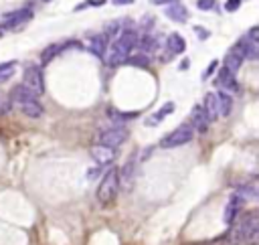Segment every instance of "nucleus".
<instances>
[{"label": "nucleus", "mask_w": 259, "mask_h": 245, "mask_svg": "<svg viewBox=\"0 0 259 245\" xmlns=\"http://www.w3.org/2000/svg\"><path fill=\"white\" fill-rule=\"evenodd\" d=\"M239 4H241V0H227L225 8H227V12H235L239 8Z\"/></svg>", "instance_id": "nucleus-29"}, {"label": "nucleus", "mask_w": 259, "mask_h": 245, "mask_svg": "<svg viewBox=\"0 0 259 245\" xmlns=\"http://www.w3.org/2000/svg\"><path fill=\"white\" fill-rule=\"evenodd\" d=\"M164 49H166L164 59H172V57L182 55V53L186 51V41H184L182 35H178V33H170L168 39H166V43H164Z\"/></svg>", "instance_id": "nucleus-11"}, {"label": "nucleus", "mask_w": 259, "mask_h": 245, "mask_svg": "<svg viewBox=\"0 0 259 245\" xmlns=\"http://www.w3.org/2000/svg\"><path fill=\"white\" fill-rule=\"evenodd\" d=\"M243 205H245V199L239 193H233L231 199L227 201V207H225V213H223L225 225H233L235 223V219L241 215V211H243Z\"/></svg>", "instance_id": "nucleus-7"}, {"label": "nucleus", "mask_w": 259, "mask_h": 245, "mask_svg": "<svg viewBox=\"0 0 259 245\" xmlns=\"http://www.w3.org/2000/svg\"><path fill=\"white\" fill-rule=\"evenodd\" d=\"M215 98H217V108H219V116H231V112H233V98H231V94H227V91H219V94H215Z\"/></svg>", "instance_id": "nucleus-18"}, {"label": "nucleus", "mask_w": 259, "mask_h": 245, "mask_svg": "<svg viewBox=\"0 0 259 245\" xmlns=\"http://www.w3.org/2000/svg\"><path fill=\"white\" fill-rule=\"evenodd\" d=\"M108 47H110V37L106 33H100V35H95L89 43V49L95 57H100V59H106V53H108Z\"/></svg>", "instance_id": "nucleus-15"}, {"label": "nucleus", "mask_w": 259, "mask_h": 245, "mask_svg": "<svg viewBox=\"0 0 259 245\" xmlns=\"http://www.w3.org/2000/svg\"><path fill=\"white\" fill-rule=\"evenodd\" d=\"M259 241V213L247 211L235 219L229 233L231 245H257Z\"/></svg>", "instance_id": "nucleus-1"}, {"label": "nucleus", "mask_w": 259, "mask_h": 245, "mask_svg": "<svg viewBox=\"0 0 259 245\" xmlns=\"http://www.w3.org/2000/svg\"><path fill=\"white\" fill-rule=\"evenodd\" d=\"M235 193H239L245 201H253L255 197H257V185L255 182H249V185H243L239 191H235Z\"/></svg>", "instance_id": "nucleus-22"}, {"label": "nucleus", "mask_w": 259, "mask_h": 245, "mask_svg": "<svg viewBox=\"0 0 259 245\" xmlns=\"http://www.w3.org/2000/svg\"><path fill=\"white\" fill-rule=\"evenodd\" d=\"M110 116H112L114 120H128V118H134L136 114H122V112H118V110H110Z\"/></svg>", "instance_id": "nucleus-28"}, {"label": "nucleus", "mask_w": 259, "mask_h": 245, "mask_svg": "<svg viewBox=\"0 0 259 245\" xmlns=\"http://www.w3.org/2000/svg\"><path fill=\"white\" fill-rule=\"evenodd\" d=\"M166 16L174 22H186L188 20V10L180 4V2H172L168 8H166Z\"/></svg>", "instance_id": "nucleus-19"}, {"label": "nucleus", "mask_w": 259, "mask_h": 245, "mask_svg": "<svg viewBox=\"0 0 259 245\" xmlns=\"http://www.w3.org/2000/svg\"><path fill=\"white\" fill-rule=\"evenodd\" d=\"M215 0H199V2H197V6L201 8V10H213L215 8Z\"/></svg>", "instance_id": "nucleus-27"}, {"label": "nucleus", "mask_w": 259, "mask_h": 245, "mask_svg": "<svg viewBox=\"0 0 259 245\" xmlns=\"http://www.w3.org/2000/svg\"><path fill=\"white\" fill-rule=\"evenodd\" d=\"M118 191H120V168H110L106 170L102 182L97 185V191H95V199L100 205H112L118 197Z\"/></svg>", "instance_id": "nucleus-3"}, {"label": "nucleus", "mask_w": 259, "mask_h": 245, "mask_svg": "<svg viewBox=\"0 0 259 245\" xmlns=\"http://www.w3.org/2000/svg\"><path fill=\"white\" fill-rule=\"evenodd\" d=\"M43 2H49V0H43Z\"/></svg>", "instance_id": "nucleus-33"}, {"label": "nucleus", "mask_w": 259, "mask_h": 245, "mask_svg": "<svg viewBox=\"0 0 259 245\" xmlns=\"http://www.w3.org/2000/svg\"><path fill=\"white\" fill-rule=\"evenodd\" d=\"M18 108H20V112H22L26 118H32V120H37V118H41V116L45 114L43 104H41L39 98H35V96L28 98V100H24V102H20Z\"/></svg>", "instance_id": "nucleus-13"}, {"label": "nucleus", "mask_w": 259, "mask_h": 245, "mask_svg": "<svg viewBox=\"0 0 259 245\" xmlns=\"http://www.w3.org/2000/svg\"><path fill=\"white\" fill-rule=\"evenodd\" d=\"M203 108H205V112H207V116H209L211 122L219 118V108H217V98H215V94H207Z\"/></svg>", "instance_id": "nucleus-20"}, {"label": "nucleus", "mask_w": 259, "mask_h": 245, "mask_svg": "<svg viewBox=\"0 0 259 245\" xmlns=\"http://www.w3.org/2000/svg\"><path fill=\"white\" fill-rule=\"evenodd\" d=\"M12 110V100L8 94H0V116H6Z\"/></svg>", "instance_id": "nucleus-26"}, {"label": "nucleus", "mask_w": 259, "mask_h": 245, "mask_svg": "<svg viewBox=\"0 0 259 245\" xmlns=\"http://www.w3.org/2000/svg\"><path fill=\"white\" fill-rule=\"evenodd\" d=\"M138 45V33L134 28H126L124 33L108 47V53H106V61L110 67H118L122 63H126V59L130 57Z\"/></svg>", "instance_id": "nucleus-2"}, {"label": "nucleus", "mask_w": 259, "mask_h": 245, "mask_svg": "<svg viewBox=\"0 0 259 245\" xmlns=\"http://www.w3.org/2000/svg\"><path fill=\"white\" fill-rule=\"evenodd\" d=\"M126 61L130 65H136V67H148L150 65V57L148 55H134V57H128Z\"/></svg>", "instance_id": "nucleus-25"}, {"label": "nucleus", "mask_w": 259, "mask_h": 245, "mask_svg": "<svg viewBox=\"0 0 259 245\" xmlns=\"http://www.w3.org/2000/svg\"><path fill=\"white\" fill-rule=\"evenodd\" d=\"M217 83L221 85V89H223V91H227V94H231V91H239V85H237L235 73L227 71L225 67L219 71V75H217Z\"/></svg>", "instance_id": "nucleus-16"}, {"label": "nucleus", "mask_w": 259, "mask_h": 245, "mask_svg": "<svg viewBox=\"0 0 259 245\" xmlns=\"http://www.w3.org/2000/svg\"><path fill=\"white\" fill-rule=\"evenodd\" d=\"M112 2H114L116 6H124V4H132L134 0H112Z\"/></svg>", "instance_id": "nucleus-31"}, {"label": "nucleus", "mask_w": 259, "mask_h": 245, "mask_svg": "<svg viewBox=\"0 0 259 245\" xmlns=\"http://www.w3.org/2000/svg\"><path fill=\"white\" fill-rule=\"evenodd\" d=\"M166 2H178V0H152V4H166Z\"/></svg>", "instance_id": "nucleus-32"}, {"label": "nucleus", "mask_w": 259, "mask_h": 245, "mask_svg": "<svg viewBox=\"0 0 259 245\" xmlns=\"http://www.w3.org/2000/svg\"><path fill=\"white\" fill-rule=\"evenodd\" d=\"M14 67H16V61H4V63H0V81H6L8 77H12Z\"/></svg>", "instance_id": "nucleus-23"}, {"label": "nucleus", "mask_w": 259, "mask_h": 245, "mask_svg": "<svg viewBox=\"0 0 259 245\" xmlns=\"http://www.w3.org/2000/svg\"><path fill=\"white\" fill-rule=\"evenodd\" d=\"M32 18V10L30 8H22V10H14V12H8V14H4L2 18H0V24H2L4 28H16V26H20V24H24V22H28Z\"/></svg>", "instance_id": "nucleus-9"}, {"label": "nucleus", "mask_w": 259, "mask_h": 245, "mask_svg": "<svg viewBox=\"0 0 259 245\" xmlns=\"http://www.w3.org/2000/svg\"><path fill=\"white\" fill-rule=\"evenodd\" d=\"M192 138H194L192 126H190V124H180V126H178L176 130H172L166 138H162L160 146L166 148V150H170V148H178V146H184V144L192 142Z\"/></svg>", "instance_id": "nucleus-6"}, {"label": "nucleus", "mask_w": 259, "mask_h": 245, "mask_svg": "<svg viewBox=\"0 0 259 245\" xmlns=\"http://www.w3.org/2000/svg\"><path fill=\"white\" fill-rule=\"evenodd\" d=\"M136 47H140V49L144 51V55H146V53H150V51H154V49L158 47V41H156L152 35H146L142 41H138V45H136Z\"/></svg>", "instance_id": "nucleus-24"}, {"label": "nucleus", "mask_w": 259, "mask_h": 245, "mask_svg": "<svg viewBox=\"0 0 259 245\" xmlns=\"http://www.w3.org/2000/svg\"><path fill=\"white\" fill-rule=\"evenodd\" d=\"M215 69H217V61H213V63H211V65L207 67V71H205V75H203V79H207V77H209V75H211V73H213Z\"/></svg>", "instance_id": "nucleus-30"}, {"label": "nucleus", "mask_w": 259, "mask_h": 245, "mask_svg": "<svg viewBox=\"0 0 259 245\" xmlns=\"http://www.w3.org/2000/svg\"><path fill=\"white\" fill-rule=\"evenodd\" d=\"M172 112H174V104H172V102H168V104H164V106H162V108H160V110L152 116V120H150V122H152V124H156V122H162V120H166Z\"/></svg>", "instance_id": "nucleus-21"}, {"label": "nucleus", "mask_w": 259, "mask_h": 245, "mask_svg": "<svg viewBox=\"0 0 259 245\" xmlns=\"http://www.w3.org/2000/svg\"><path fill=\"white\" fill-rule=\"evenodd\" d=\"M136 166H138L136 158H130V160L124 164V168L120 170V187L130 189V187L134 185V178H136Z\"/></svg>", "instance_id": "nucleus-14"}, {"label": "nucleus", "mask_w": 259, "mask_h": 245, "mask_svg": "<svg viewBox=\"0 0 259 245\" xmlns=\"http://www.w3.org/2000/svg\"><path fill=\"white\" fill-rule=\"evenodd\" d=\"M75 43L73 41H69V43H55V45H49L43 53H41V61L43 63H51V61L55 59V57H59L63 51H67L69 47H73Z\"/></svg>", "instance_id": "nucleus-17"}, {"label": "nucleus", "mask_w": 259, "mask_h": 245, "mask_svg": "<svg viewBox=\"0 0 259 245\" xmlns=\"http://www.w3.org/2000/svg\"><path fill=\"white\" fill-rule=\"evenodd\" d=\"M89 154H91V158H93L97 164H100V166L110 164V162L116 160V150H114V148H108V146H102V144H93L91 150H89Z\"/></svg>", "instance_id": "nucleus-12"}, {"label": "nucleus", "mask_w": 259, "mask_h": 245, "mask_svg": "<svg viewBox=\"0 0 259 245\" xmlns=\"http://www.w3.org/2000/svg\"><path fill=\"white\" fill-rule=\"evenodd\" d=\"M128 138V130L122 126V124H116V126H110L106 130H102L97 134V140L95 144H102V146H108V148H120Z\"/></svg>", "instance_id": "nucleus-5"}, {"label": "nucleus", "mask_w": 259, "mask_h": 245, "mask_svg": "<svg viewBox=\"0 0 259 245\" xmlns=\"http://www.w3.org/2000/svg\"><path fill=\"white\" fill-rule=\"evenodd\" d=\"M22 85L35 94L37 98H41L45 94V77H43V69L39 65H26L24 73H22Z\"/></svg>", "instance_id": "nucleus-4"}, {"label": "nucleus", "mask_w": 259, "mask_h": 245, "mask_svg": "<svg viewBox=\"0 0 259 245\" xmlns=\"http://www.w3.org/2000/svg\"><path fill=\"white\" fill-rule=\"evenodd\" d=\"M245 61V55H243V47H241V41H237L229 51L225 55V69L231 71V73H237Z\"/></svg>", "instance_id": "nucleus-8"}, {"label": "nucleus", "mask_w": 259, "mask_h": 245, "mask_svg": "<svg viewBox=\"0 0 259 245\" xmlns=\"http://www.w3.org/2000/svg\"><path fill=\"white\" fill-rule=\"evenodd\" d=\"M190 120H192L190 126H192L194 132H199V134H207V132H209V128H211V120H209V116H207V112H205L203 106H194V108H192Z\"/></svg>", "instance_id": "nucleus-10"}]
</instances>
